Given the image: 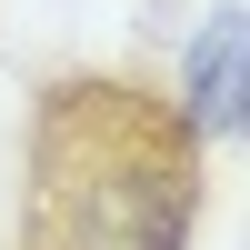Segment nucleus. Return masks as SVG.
Listing matches in <instances>:
<instances>
[{
  "label": "nucleus",
  "mask_w": 250,
  "mask_h": 250,
  "mask_svg": "<svg viewBox=\"0 0 250 250\" xmlns=\"http://www.w3.org/2000/svg\"><path fill=\"white\" fill-rule=\"evenodd\" d=\"M210 140L140 70H60L30 100L10 250H190Z\"/></svg>",
  "instance_id": "nucleus-1"
},
{
  "label": "nucleus",
  "mask_w": 250,
  "mask_h": 250,
  "mask_svg": "<svg viewBox=\"0 0 250 250\" xmlns=\"http://www.w3.org/2000/svg\"><path fill=\"white\" fill-rule=\"evenodd\" d=\"M180 110L200 120V140L240 130V10H220L210 30L190 40V60H180Z\"/></svg>",
  "instance_id": "nucleus-2"
}]
</instances>
